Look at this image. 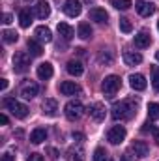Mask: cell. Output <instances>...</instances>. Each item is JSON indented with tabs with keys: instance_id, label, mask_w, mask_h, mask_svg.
Masks as SVG:
<instances>
[{
	"instance_id": "cell-29",
	"label": "cell",
	"mask_w": 159,
	"mask_h": 161,
	"mask_svg": "<svg viewBox=\"0 0 159 161\" xmlns=\"http://www.w3.org/2000/svg\"><path fill=\"white\" fill-rule=\"evenodd\" d=\"M118 26H120V30L123 32V34H129L131 30H133V25H131V21L129 19H125V17H122L118 21Z\"/></svg>"
},
{
	"instance_id": "cell-25",
	"label": "cell",
	"mask_w": 159,
	"mask_h": 161,
	"mask_svg": "<svg viewBox=\"0 0 159 161\" xmlns=\"http://www.w3.org/2000/svg\"><path fill=\"white\" fill-rule=\"evenodd\" d=\"M30 23H32V13H30L28 9H21V11H19V25H21L23 28H28Z\"/></svg>"
},
{
	"instance_id": "cell-20",
	"label": "cell",
	"mask_w": 159,
	"mask_h": 161,
	"mask_svg": "<svg viewBox=\"0 0 159 161\" xmlns=\"http://www.w3.org/2000/svg\"><path fill=\"white\" fill-rule=\"evenodd\" d=\"M150 43H152V38L146 32H140L135 36V47L137 49H146V47H150Z\"/></svg>"
},
{
	"instance_id": "cell-40",
	"label": "cell",
	"mask_w": 159,
	"mask_h": 161,
	"mask_svg": "<svg viewBox=\"0 0 159 161\" xmlns=\"http://www.w3.org/2000/svg\"><path fill=\"white\" fill-rule=\"evenodd\" d=\"M8 88V79H0V90H6Z\"/></svg>"
},
{
	"instance_id": "cell-13",
	"label": "cell",
	"mask_w": 159,
	"mask_h": 161,
	"mask_svg": "<svg viewBox=\"0 0 159 161\" xmlns=\"http://www.w3.org/2000/svg\"><path fill=\"white\" fill-rule=\"evenodd\" d=\"M38 92H40V86H38L36 82H26V84H23V88H21V96H23L25 99L36 97Z\"/></svg>"
},
{
	"instance_id": "cell-14",
	"label": "cell",
	"mask_w": 159,
	"mask_h": 161,
	"mask_svg": "<svg viewBox=\"0 0 159 161\" xmlns=\"http://www.w3.org/2000/svg\"><path fill=\"white\" fill-rule=\"evenodd\" d=\"M123 62L127 66H139L142 62V54L137 53V51H125L123 53Z\"/></svg>"
},
{
	"instance_id": "cell-35",
	"label": "cell",
	"mask_w": 159,
	"mask_h": 161,
	"mask_svg": "<svg viewBox=\"0 0 159 161\" xmlns=\"http://www.w3.org/2000/svg\"><path fill=\"white\" fill-rule=\"evenodd\" d=\"M26 161H45V159H43L41 154H30V156L26 158Z\"/></svg>"
},
{
	"instance_id": "cell-39",
	"label": "cell",
	"mask_w": 159,
	"mask_h": 161,
	"mask_svg": "<svg viewBox=\"0 0 159 161\" xmlns=\"http://www.w3.org/2000/svg\"><path fill=\"white\" fill-rule=\"evenodd\" d=\"M73 139H75L77 142H82V141H84V135H82V133H73Z\"/></svg>"
},
{
	"instance_id": "cell-30",
	"label": "cell",
	"mask_w": 159,
	"mask_h": 161,
	"mask_svg": "<svg viewBox=\"0 0 159 161\" xmlns=\"http://www.w3.org/2000/svg\"><path fill=\"white\" fill-rule=\"evenodd\" d=\"M2 40H4V43H15V41L19 40V36H17V32L4 30V32H2Z\"/></svg>"
},
{
	"instance_id": "cell-22",
	"label": "cell",
	"mask_w": 159,
	"mask_h": 161,
	"mask_svg": "<svg viewBox=\"0 0 159 161\" xmlns=\"http://www.w3.org/2000/svg\"><path fill=\"white\" fill-rule=\"evenodd\" d=\"M68 159L69 161H84V150H82V146H71L68 150Z\"/></svg>"
},
{
	"instance_id": "cell-19",
	"label": "cell",
	"mask_w": 159,
	"mask_h": 161,
	"mask_svg": "<svg viewBox=\"0 0 159 161\" xmlns=\"http://www.w3.org/2000/svg\"><path fill=\"white\" fill-rule=\"evenodd\" d=\"M68 73L73 75V77H80L84 73V66L80 64L79 60H69L68 62Z\"/></svg>"
},
{
	"instance_id": "cell-9",
	"label": "cell",
	"mask_w": 159,
	"mask_h": 161,
	"mask_svg": "<svg viewBox=\"0 0 159 161\" xmlns=\"http://www.w3.org/2000/svg\"><path fill=\"white\" fill-rule=\"evenodd\" d=\"M129 86H131L133 90H137V92L146 90V86H148L146 77H144L142 73H133V75H129Z\"/></svg>"
},
{
	"instance_id": "cell-28",
	"label": "cell",
	"mask_w": 159,
	"mask_h": 161,
	"mask_svg": "<svg viewBox=\"0 0 159 161\" xmlns=\"http://www.w3.org/2000/svg\"><path fill=\"white\" fill-rule=\"evenodd\" d=\"M97 60H99V64L111 66V64H112V60H114V54H112L111 51H101V53H99V56H97Z\"/></svg>"
},
{
	"instance_id": "cell-47",
	"label": "cell",
	"mask_w": 159,
	"mask_h": 161,
	"mask_svg": "<svg viewBox=\"0 0 159 161\" xmlns=\"http://www.w3.org/2000/svg\"><path fill=\"white\" fill-rule=\"evenodd\" d=\"M107 161H111V159H107Z\"/></svg>"
},
{
	"instance_id": "cell-43",
	"label": "cell",
	"mask_w": 159,
	"mask_h": 161,
	"mask_svg": "<svg viewBox=\"0 0 159 161\" xmlns=\"http://www.w3.org/2000/svg\"><path fill=\"white\" fill-rule=\"evenodd\" d=\"M122 161H131V158H129V154H123V158H122Z\"/></svg>"
},
{
	"instance_id": "cell-4",
	"label": "cell",
	"mask_w": 159,
	"mask_h": 161,
	"mask_svg": "<svg viewBox=\"0 0 159 161\" xmlns=\"http://www.w3.org/2000/svg\"><path fill=\"white\" fill-rule=\"evenodd\" d=\"M30 69V58L26 53L19 51L13 54V71L15 73H26Z\"/></svg>"
},
{
	"instance_id": "cell-38",
	"label": "cell",
	"mask_w": 159,
	"mask_h": 161,
	"mask_svg": "<svg viewBox=\"0 0 159 161\" xmlns=\"http://www.w3.org/2000/svg\"><path fill=\"white\" fill-rule=\"evenodd\" d=\"M2 23H4V25H9V23H11V15H9V13H4Z\"/></svg>"
},
{
	"instance_id": "cell-5",
	"label": "cell",
	"mask_w": 159,
	"mask_h": 161,
	"mask_svg": "<svg viewBox=\"0 0 159 161\" xmlns=\"http://www.w3.org/2000/svg\"><path fill=\"white\" fill-rule=\"evenodd\" d=\"M64 113H66V116L69 118V120H79L80 116L84 114V105L80 103V101H68L66 103V107H64Z\"/></svg>"
},
{
	"instance_id": "cell-23",
	"label": "cell",
	"mask_w": 159,
	"mask_h": 161,
	"mask_svg": "<svg viewBox=\"0 0 159 161\" xmlns=\"http://www.w3.org/2000/svg\"><path fill=\"white\" fill-rule=\"evenodd\" d=\"M58 34H60L66 41H69L73 38V28H71L68 23H58Z\"/></svg>"
},
{
	"instance_id": "cell-21",
	"label": "cell",
	"mask_w": 159,
	"mask_h": 161,
	"mask_svg": "<svg viewBox=\"0 0 159 161\" xmlns=\"http://www.w3.org/2000/svg\"><path fill=\"white\" fill-rule=\"evenodd\" d=\"M45 139H47V131H45L43 127H36V129L30 133V142H32V144H41Z\"/></svg>"
},
{
	"instance_id": "cell-33",
	"label": "cell",
	"mask_w": 159,
	"mask_h": 161,
	"mask_svg": "<svg viewBox=\"0 0 159 161\" xmlns=\"http://www.w3.org/2000/svg\"><path fill=\"white\" fill-rule=\"evenodd\" d=\"M107 159H109L107 152H105L103 148H96V152H94V161H107Z\"/></svg>"
},
{
	"instance_id": "cell-6",
	"label": "cell",
	"mask_w": 159,
	"mask_h": 161,
	"mask_svg": "<svg viewBox=\"0 0 159 161\" xmlns=\"http://www.w3.org/2000/svg\"><path fill=\"white\" fill-rule=\"evenodd\" d=\"M125 135H127V131H125L123 125H112L107 133V141L111 144H122L125 141Z\"/></svg>"
},
{
	"instance_id": "cell-8",
	"label": "cell",
	"mask_w": 159,
	"mask_h": 161,
	"mask_svg": "<svg viewBox=\"0 0 159 161\" xmlns=\"http://www.w3.org/2000/svg\"><path fill=\"white\" fill-rule=\"evenodd\" d=\"M135 9H137L139 15H142V17H150V15L156 13V4L146 2V0H139V2L135 4Z\"/></svg>"
},
{
	"instance_id": "cell-15",
	"label": "cell",
	"mask_w": 159,
	"mask_h": 161,
	"mask_svg": "<svg viewBox=\"0 0 159 161\" xmlns=\"http://www.w3.org/2000/svg\"><path fill=\"white\" fill-rule=\"evenodd\" d=\"M131 150H133V152H135V156H137V158H140V159H142V158H146V156L150 154V148H148V144H146L144 141H135V142H133V146H131Z\"/></svg>"
},
{
	"instance_id": "cell-46",
	"label": "cell",
	"mask_w": 159,
	"mask_h": 161,
	"mask_svg": "<svg viewBox=\"0 0 159 161\" xmlns=\"http://www.w3.org/2000/svg\"><path fill=\"white\" fill-rule=\"evenodd\" d=\"M26 2H30V0H26Z\"/></svg>"
},
{
	"instance_id": "cell-42",
	"label": "cell",
	"mask_w": 159,
	"mask_h": 161,
	"mask_svg": "<svg viewBox=\"0 0 159 161\" xmlns=\"http://www.w3.org/2000/svg\"><path fill=\"white\" fill-rule=\"evenodd\" d=\"M0 124H4V125L8 124V116L6 114H0Z\"/></svg>"
},
{
	"instance_id": "cell-1",
	"label": "cell",
	"mask_w": 159,
	"mask_h": 161,
	"mask_svg": "<svg viewBox=\"0 0 159 161\" xmlns=\"http://www.w3.org/2000/svg\"><path fill=\"white\" fill-rule=\"evenodd\" d=\"M137 101L135 99H122V101H116L111 109V114L114 120L120 122H125V120H131L135 114H137Z\"/></svg>"
},
{
	"instance_id": "cell-27",
	"label": "cell",
	"mask_w": 159,
	"mask_h": 161,
	"mask_svg": "<svg viewBox=\"0 0 159 161\" xmlns=\"http://www.w3.org/2000/svg\"><path fill=\"white\" fill-rule=\"evenodd\" d=\"M77 34H79L80 40H90V38H92V28H90V25H88V23H80Z\"/></svg>"
},
{
	"instance_id": "cell-18",
	"label": "cell",
	"mask_w": 159,
	"mask_h": 161,
	"mask_svg": "<svg viewBox=\"0 0 159 161\" xmlns=\"http://www.w3.org/2000/svg\"><path fill=\"white\" fill-rule=\"evenodd\" d=\"M90 19L96 21V23H107L109 15H107V11L103 8H92L90 9Z\"/></svg>"
},
{
	"instance_id": "cell-2",
	"label": "cell",
	"mask_w": 159,
	"mask_h": 161,
	"mask_svg": "<svg viewBox=\"0 0 159 161\" xmlns=\"http://www.w3.org/2000/svg\"><path fill=\"white\" fill-rule=\"evenodd\" d=\"M4 107H6L15 118H26V116H28V107H26L25 103L13 99V97H6V99H4Z\"/></svg>"
},
{
	"instance_id": "cell-7",
	"label": "cell",
	"mask_w": 159,
	"mask_h": 161,
	"mask_svg": "<svg viewBox=\"0 0 159 161\" xmlns=\"http://www.w3.org/2000/svg\"><path fill=\"white\" fill-rule=\"evenodd\" d=\"M82 11V4L80 0H66L64 2V13L68 17H79Z\"/></svg>"
},
{
	"instance_id": "cell-11",
	"label": "cell",
	"mask_w": 159,
	"mask_h": 161,
	"mask_svg": "<svg viewBox=\"0 0 159 161\" xmlns=\"http://www.w3.org/2000/svg\"><path fill=\"white\" fill-rule=\"evenodd\" d=\"M90 116H92V120L96 122H103L105 120V105L103 103H94V105H90Z\"/></svg>"
},
{
	"instance_id": "cell-17",
	"label": "cell",
	"mask_w": 159,
	"mask_h": 161,
	"mask_svg": "<svg viewBox=\"0 0 159 161\" xmlns=\"http://www.w3.org/2000/svg\"><path fill=\"white\" fill-rule=\"evenodd\" d=\"M41 109H43V113H45L47 116H54V114H56V111H58V103H56V99L47 97V99L43 101Z\"/></svg>"
},
{
	"instance_id": "cell-16",
	"label": "cell",
	"mask_w": 159,
	"mask_h": 161,
	"mask_svg": "<svg viewBox=\"0 0 159 161\" xmlns=\"http://www.w3.org/2000/svg\"><path fill=\"white\" fill-rule=\"evenodd\" d=\"M60 92L64 96H75V94L80 92V88H79V84H75L71 80H64V82H60Z\"/></svg>"
},
{
	"instance_id": "cell-41",
	"label": "cell",
	"mask_w": 159,
	"mask_h": 161,
	"mask_svg": "<svg viewBox=\"0 0 159 161\" xmlns=\"http://www.w3.org/2000/svg\"><path fill=\"white\" fill-rule=\"evenodd\" d=\"M47 152L51 154V158H56V156H58V152H56L54 148H47Z\"/></svg>"
},
{
	"instance_id": "cell-24",
	"label": "cell",
	"mask_w": 159,
	"mask_h": 161,
	"mask_svg": "<svg viewBox=\"0 0 159 161\" xmlns=\"http://www.w3.org/2000/svg\"><path fill=\"white\" fill-rule=\"evenodd\" d=\"M36 36H38L40 41H45V43H49V41L52 40L51 28H47V26H38V28H36Z\"/></svg>"
},
{
	"instance_id": "cell-32",
	"label": "cell",
	"mask_w": 159,
	"mask_h": 161,
	"mask_svg": "<svg viewBox=\"0 0 159 161\" xmlns=\"http://www.w3.org/2000/svg\"><path fill=\"white\" fill-rule=\"evenodd\" d=\"M112 4H114L116 9H122V11L131 8V0H112Z\"/></svg>"
},
{
	"instance_id": "cell-12",
	"label": "cell",
	"mask_w": 159,
	"mask_h": 161,
	"mask_svg": "<svg viewBox=\"0 0 159 161\" xmlns=\"http://www.w3.org/2000/svg\"><path fill=\"white\" fill-rule=\"evenodd\" d=\"M36 73H38V77H40L41 80L51 79V77L54 75L52 64H51V62H43V64H40V66H38V69H36Z\"/></svg>"
},
{
	"instance_id": "cell-10",
	"label": "cell",
	"mask_w": 159,
	"mask_h": 161,
	"mask_svg": "<svg viewBox=\"0 0 159 161\" xmlns=\"http://www.w3.org/2000/svg\"><path fill=\"white\" fill-rule=\"evenodd\" d=\"M32 13L38 17V19H47L51 15V4L49 2H38L34 8H32Z\"/></svg>"
},
{
	"instance_id": "cell-45",
	"label": "cell",
	"mask_w": 159,
	"mask_h": 161,
	"mask_svg": "<svg viewBox=\"0 0 159 161\" xmlns=\"http://www.w3.org/2000/svg\"><path fill=\"white\" fill-rule=\"evenodd\" d=\"M157 30H159V21H157Z\"/></svg>"
},
{
	"instance_id": "cell-3",
	"label": "cell",
	"mask_w": 159,
	"mask_h": 161,
	"mask_svg": "<svg viewBox=\"0 0 159 161\" xmlns=\"http://www.w3.org/2000/svg\"><path fill=\"white\" fill-rule=\"evenodd\" d=\"M120 84H122V79H120L118 75H109V77H105L103 82H101V90H103V94L107 97H112L120 90Z\"/></svg>"
},
{
	"instance_id": "cell-34",
	"label": "cell",
	"mask_w": 159,
	"mask_h": 161,
	"mask_svg": "<svg viewBox=\"0 0 159 161\" xmlns=\"http://www.w3.org/2000/svg\"><path fill=\"white\" fill-rule=\"evenodd\" d=\"M152 86L154 90L159 92V68H154V79H152Z\"/></svg>"
},
{
	"instance_id": "cell-36",
	"label": "cell",
	"mask_w": 159,
	"mask_h": 161,
	"mask_svg": "<svg viewBox=\"0 0 159 161\" xmlns=\"http://www.w3.org/2000/svg\"><path fill=\"white\" fill-rule=\"evenodd\" d=\"M0 161H15V158H13L11 154H8V152H6V154H2V159H0Z\"/></svg>"
},
{
	"instance_id": "cell-26",
	"label": "cell",
	"mask_w": 159,
	"mask_h": 161,
	"mask_svg": "<svg viewBox=\"0 0 159 161\" xmlns=\"http://www.w3.org/2000/svg\"><path fill=\"white\" fill-rule=\"evenodd\" d=\"M28 53H30V56H41L43 54V47L40 45V41L28 40Z\"/></svg>"
},
{
	"instance_id": "cell-31",
	"label": "cell",
	"mask_w": 159,
	"mask_h": 161,
	"mask_svg": "<svg viewBox=\"0 0 159 161\" xmlns=\"http://www.w3.org/2000/svg\"><path fill=\"white\" fill-rule=\"evenodd\" d=\"M148 116L152 120H157L159 118V103H150L148 105Z\"/></svg>"
},
{
	"instance_id": "cell-44",
	"label": "cell",
	"mask_w": 159,
	"mask_h": 161,
	"mask_svg": "<svg viewBox=\"0 0 159 161\" xmlns=\"http://www.w3.org/2000/svg\"><path fill=\"white\" fill-rule=\"evenodd\" d=\"M156 58H157V60H159V51H157V53H156Z\"/></svg>"
},
{
	"instance_id": "cell-37",
	"label": "cell",
	"mask_w": 159,
	"mask_h": 161,
	"mask_svg": "<svg viewBox=\"0 0 159 161\" xmlns=\"http://www.w3.org/2000/svg\"><path fill=\"white\" fill-rule=\"evenodd\" d=\"M152 133H154V141L159 144V127H152Z\"/></svg>"
}]
</instances>
